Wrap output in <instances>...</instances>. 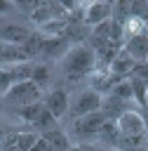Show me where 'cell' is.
I'll use <instances>...</instances> for the list:
<instances>
[{"label": "cell", "instance_id": "cell-4", "mask_svg": "<svg viewBox=\"0 0 148 151\" xmlns=\"http://www.w3.org/2000/svg\"><path fill=\"white\" fill-rule=\"evenodd\" d=\"M106 120H108V116H106L103 111H96V113H89V116H82V118L73 120L75 137H78L82 144H87L89 139H94V137L99 134V130H101V125H103Z\"/></svg>", "mask_w": 148, "mask_h": 151}, {"label": "cell", "instance_id": "cell-22", "mask_svg": "<svg viewBox=\"0 0 148 151\" xmlns=\"http://www.w3.org/2000/svg\"><path fill=\"white\" fill-rule=\"evenodd\" d=\"M108 94L120 97V99H125V101H132V99H134V94H132V83H129V78H127V80H122V83H117Z\"/></svg>", "mask_w": 148, "mask_h": 151}, {"label": "cell", "instance_id": "cell-30", "mask_svg": "<svg viewBox=\"0 0 148 151\" xmlns=\"http://www.w3.org/2000/svg\"><path fill=\"white\" fill-rule=\"evenodd\" d=\"M146 146H148V130H146Z\"/></svg>", "mask_w": 148, "mask_h": 151}, {"label": "cell", "instance_id": "cell-31", "mask_svg": "<svg viewBox=\"0 0 148 151\" xmlns=\"http://www.w3.org/2000/svg\"><path fill=\"white\" fill-rule=\"evenodd\" d=\"M136 151H148V146H143V149H136Z\"/></svg>", "mask_w": 148, "mask_h": 151}, {"label": "cell", "instance_id": "cell-9", "mask_svg": "<svg viewBox=\"0 0 148 151\" xmlns=\"http://www.w3.org/2000/svg\"><path fill=\"white\" fill-rule=\"evenodd\" d=\"M94 35H99V38L113 42V45H125V26L117 19H110V21L96 26L94 28Z\"/></svg>", "mask_w": 148, "mask_h": 151}, {"label": "cell", "instance_id": "cell-18", "mask_svg": "<svg viewBox=\"0 0 148 151\" xmlns=\"http://www.w3.org/2000/svg\"><path fill=\"white\" fill-rule=\"evenodd\" d=\"M42 101H35V104H28V106H21V109H16V116L23 120V123H31V125H35V120H38V116L42 113Z\"/></svg>", "mask_w": 148, "mask_h": 151}, {"label": "cell", "instance_id": "cell-21", "mask_svg": "<svg viewBox=\"0 0 148 151\" xmlns=\"http://www.w3.org/2000/svg\"><path fill=\"white\" fill-rule=\"evenodd\" d=\"M35 142H38V132H23V134H16L14 137L16 151H31V146Z\"/></svg>", "mask_w": 148, "mask_h": 151}, {"label": "cell", "instance_id": "cell-27", "mask_svg": "<svg viewBox=\"0 0 148 151\" xmlns=\"http://www.w3.org/2000/svg\"><path fill=\"white\" fill-rule=\"evenodd\" d=\"M12 9H14V5H12L9 0H0V14H2V12H12Z\"/></svg>", "mask_w": 148, "mask_h": 151}, {"label": "cell", "instance_id": "cell-26", "mask_svg": "<svg viewBox=\"0 0 148 151\" xmlns=\"http://www.w3.org/2000/svg\"><path fill=\"white\" fill-rule=\"evenodd\" d=\"M31 151H52V149H49V144H47V139H45V137L40 134V137H38V142H35V144L31 146Z\"/></svg>", "mask_w": 148, "mask_h": 151}, {"label": "cell", "instance_id": "cell-23", "mask_svg": "<svg viewBox=\"0 0 148 151\" xmlns=\"http://www.w3.org/2000/svg\"><path fill=\"white\" fill-rule=\"evenodd\" d=\"M35 127L38 130H42V132H49V130H54L56 127V118L47 111V109H42V113L38 116V120H35Z\"/></svg>", "mask_w": 148, "mask_h": 151}, {"label": "cell", "instance_id": "cell-10", "mask_svg": "<svg viewBox=\"0 0 148 151\" xmlns=\"http://www.w3.org/2000/svg\"><path fill=\"white\" fill-rule=\"evenodd\" d=\"M31 28H26V26H19V24H9V26H2L0 28V38L7 42V45H16V47H21L28 38H31Z\"/></svg>", "mask_w": 148, "mask_h": 151}, {"label": "cell", "instance_id": "cell-15", "mask_svg": "<svg viewBox=\"0 0 148 151\" xmlns=\"http://www.w3.org/2000/svg\"><path fill=\"white\" fill-rule=\"evenodd\" d=\"M103 144H108V146H115L117 149V142H120V130H117V123L113 120V118H108L103 125H101V130H99V134H96Z\"/></svg>", "mask_w": 148, "mask_h": 151}, {"label": "cell", "instance_id": "cell-1", "mask_svg": "<svg viewBox=\"0 0 148 151\" xmlns=\"http://www.w3.org/2000/svg\"><path fill=\"white\" fill-rule=\"evenodd\" d=\"M94 68H96V57H94L89 45H75L63 54L61 71H63L68 83H78L85 76H92Z\"/></svg>", "mask_w": 148, "mask_h": 151}, {"label": "cell", "instance_id": "cell-16", "mask_svg": "<svg viewBox=\"0 0 148 151\" xmlns=\"http://www.w3.org/2000/svg\"><path fill=\"white\" fill-rule=\"evenodd\" d=\"M42 45H45V35L40 33V31H33L31 33V38L21 45V50H23V54H26V59L31 61L33 57H38L40 52H42Z\"/></svg>", "mask_w": 148, "mask_h": 151}, {"label": "cell", "instance_id": "cell-17", "mask_svg": "<svg viewBox=\"0 0 148 151\" xmlns=\"http://www.w3.org/2000/svg\"><path fill=\"white\" fill-rule=\"evenodd\" d=\"M33 66H35V64L23 61V64H12V66H7V71H9V76H12L14 83H23V80H31Z\"/></svg>", "mask_w": 148, "mask_h": 151}, {"label": "cell", "instance_id": "cell-32", "mask_svg": "<svg viewBox=\"0 0 148 151\" xmlns=\"http://www.w3.org/2000/svg\"><path fill=\"white\" fill-rule=\"evenodd\" d=\"M146 109H148V99H146Z\"/></svg>", "mask_w": 148, "mask_h": 151}, {"label": "cell", "instance_id": "cell-34", "mask_svg": "<svg viewBox=\"0 0 148 151\" xmlns=\"http://www.w3.org/2000/svg\"><path fill=\"white\" fill-rule=\"evenodd\" d=\"M115 151H117V149H115Z\"/></svg>", "mask_w": 148, "mask_h": 151}, {"label": "cell", "instance_id": "cell-6", "mask_svg": "<svg viewBox=\"0 0 148 151\" xmlns=\"http://www.w3.org/2000/svg\"><path fill=\"white\" fill-rule=\"evenodd\" d=\"M117 130H120V134H125V137H143L146 134V123H143V116H141V111H127V113H122L117 120Z\"/></svg>", "mask_w": 148, "mask_h": 151}, {"label": "cell", "instance_id": "cell-5", "mask_svg": "<svg viewBox=\"0 0 148 151\" xmlns=\"http://www.w3.org/2000/svg\"><path fill=\"white\" fill-rule=\"evenodd\" d=\"M113 19V5L110 2H89L82 7V24L85 26H101Z\"/></svg>", "mask_w": 148, "mask_h": 151}, {"label": "cell", "instance_id": "cell-7", "mask_svg": "<svg viewBox=\"0 0 148 151\" xmlns=\"http://www.w3.org/2000/svg\"><path fill=\"white\" fill-rule=\"evenodd\" d=\"M42 106L59 120L68 109H70V99H68V92L63 90V87H54V90H49L47 94H45V99H42Z\"/></svg>", "mask_w": 148, "mask_h": 151}, {"label": "cell", "instance_id": "cell-25", "mask_svg": "<svg viewBox=\"0 0 148 151\" xmlns=\"http://www.w3.org/2000/svg\"><path fill=\"white\" fill-rule=\"evenodd\" d=\"M12 85H14V80H12L9 71H7V66H0V92H7Z\"/></svg>", "mask_w": 148, "mask_h": 151}, {"label": "cell", "instance_id": "cell-11", "mask_svg": "<svg viewBox=\"0 0 148 151\" xmlns=\"http://www.w3.org/2000/svg\"><path fill=\"white\" fill-rule=\"evenodd\" d=\"M28 61L23 50L16 47V45H7V42H0V66H12V64H23Z\"/></svg>", "mask_w": 148, "mask_h": 151}, {"label": "cell", "instance_id": "cell-2", "mask_svg": "<svg viewBox=\"0 0 148 151\" xmlns=\"http://www.w3.org/2000/svg\"><path fill=\"white\" fill-rule=\"evenodd\" d=\"M5 101H7V104H16L19 109H21V106H28V104H35V101H40V87H38L33 80L14 83V85L5 92Z\"/></svg>", "mask_w": 148, "mask_h": 151}, {"label": "cell", "instance_id": "cell-29", "mask_svg": "<svg viewBox=\"0 0 148 151\" xmlns=\"http://www.w3.org/2000/svg\"><path fill=\"white\" fill-rule=\"evenodd\" d=\"M92 151H106V149H96V146H92Z\"/></svg>", "mask_w": 148, "mask_h": 151}, {"label": "cell", "instance_id": "cell-20", "mask_svg": "<svg viewBox=\"0 0 148 151\" xmlns=\"http://www.w3.org/2000/svg\"><path fill=\"white\" fill-rule=\"evenodd\" d=\"M31 80L42 90V87L49 83V68H47L45 64H35V66H33V73H31Z\"/></svg>", "mask_w": 148, "mask_h": 151}, {"label": "cell", "instance_id": "cell-3", "mask_svg": "<svg viewBox=\"0 0 148 151\" xmlns=\"http://www.w3.org/2000/svg\"><path fill=\"white\" fill-rule=\"evenodd\" d=\"M101 101H103V94H99V92H94L89 87V90H82L80 94H75V99L70 101V109L68 111H70L73 120H78L82 116H89V113L101 111Z\"/></svg>", "mask_w": 148, "mask_h": 151}, {"label": "cell", "instance_id": "cell-8", "mask_svg": "<svg viewBox=\"0 0 148 151\" xmlns=\"http://www.w3.org/2000/svg\"><path fill=\"white\" fill-rule=\"evenodd\" d=\"M125 52L134 61H146L148 59V31L136 33L132 38H125Z\"/></svg>", "mask_w": 148, "mask_h": 151}, {"label": "cell", "instance_id": "cell-13", "mask_svg": "<svg viewBox=\"0 0 148 151\" xmlns=\"http://www.w3.org/2000/svg\"><path fill=\"white\" fill-rule=\"evenodd\" d=\"M134 59L125 52V47L120 50V54L113 59V64H110V73H115V76H122V78H129V73H132V68H134Z\"/></svg>", "mask_w": 148, "mask_h": 151}, {"label": "cell", "instance_id": "cell-24", "mask_svg": "<svg viewBox=\"0 0 148 151\" xmlns=\"http://www.w3.org/2000/svg\"><path fill=\"white\" fill-rule=\"evenodd\" d=\"M129 78H139V80L148 83V61H136L132 73H129Z\"/></svg>", "mask_w": 148, "mask_h": 151}, {"label": "cell", "instance_id": "cell-28", "mask_svg": "<svg viewBox=\"0 0 148 151\" xmlns=\"http://www.w3.org/2000/svg\"><path fill=\"white\" fill-rule=\"evenodd\" d=\"M141 116H143V123H146V127H148V109H146V111H143Z\"/></svg>", "mask_w": 148, "mask_h": 151}, {"label": "cell", "instance_id": "cell-14", "mask_svg": "<svg viewBox=\"0 0 148 151\" xmlns=\"http://www.w3.org/2000/svg\"><path fill=\"white\" fill-rule=\"evenodd\" d=\"M70 47H68V38L61 35V38H45V45H42V57H56V54H66Z\"/></svg>", "mask_w": 148, "mask_h": 151}, {"label": "cell", "instance_id": "cell-12", "mask_svg": "<svg viewBox=\"0 0 148 151\" xmlns=\"http://www.w3.org/2000/svg\"><path fill=\"white\" fill-rule=\"evenodd\" d=\"M42 137L47 139V144H49L52 151H70V139L66 137V132L61 127H54L49 132H42Z\"/></svg>", "mask_w": 148, "mask_h": 151}, {"label": "cell", "instance_id": "cell-35", "mask_svg": "<svg viewBox=\"0 0 148 151\" xmlns=\"http://www.w3.org/2000/svg\"><path fill=\"white\" fill-rule=\"evenodd\" d=\"M146 61H148V59H146Z\"/></svg>", "mask_w": 148, "mask_h": 151}, {"label": "cell", "instance_id": "cell-33", "mask_svg": "<svg viewBox=\"0 0 148 151\" xmlns=\"http://www.w3.org/2000/svg\"><path fill=\"white\" fill-rule=\"evenodd\" d=\"M146 26H148V19H146Z\"/></svg>", "mask_w": 148, "mask_h": 151}, {"label": "cell", "instance_id": "cell-19", "mask_svg": "<svg viewBox=\"0 0 148 151\" xmlns=\"http://www.w3.org/2000/svg\"><path fill=\"white\" fill-rule=\"evenodd\" d=\"M129 83H132L134 101H136L139 106H143V109H146V99H148V83H143V80H139V78H129Z\"/></svg>", "mask_w": 148, "mask_h": 151}]
</instances>
